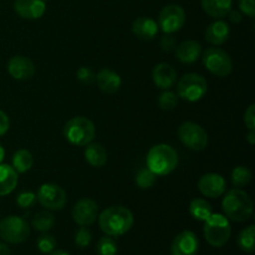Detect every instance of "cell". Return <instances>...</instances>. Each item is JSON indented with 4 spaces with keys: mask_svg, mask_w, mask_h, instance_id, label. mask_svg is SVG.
Returning a JSON list of instances; mask_svg holds the SVG:
<instances>
[{
    "mask_svg": "<svg viewBox=\"0 0 255 255\" xmlns=\"http://www.w3.org/2000/svg\"><path fill=\"white\" fill-rule=\"evenodd\" d=\"M202 52V46L194 40H186L182 42L176 50L177 59L183 64H193L199 59Z\"/></svg>",
    "mask_w": 255,
    "mask_h": 255,
    "instance_id": "21",
    "label": "cell"
},
{
    "mask_svg": "<svg viewBox=\"0 0 255 255\" xmlns=\"http://www.w3.org/2000/svg\"><path fill=\"white\" fill-rule=\"evenodd\" d=\"M96 82L100 90L105 94H115L121 87V77L117 72L110 69H102L97 74Z\"/></svg>",
    "mask_w": 255,
    "mask_h": 255,
    "instance_id": "19",
    "label": "cell"
},
{
    "mask_svg": "<svg viewBox=\"0 0 255 255\" xmlns=\"http://www.w3.org/2000/svg\"><path fill=\"white\" fill-rule=\"evenodd\" d=\"M239 9L247 16H255V0H239Z\"/></svg>",
    "mask_w": 255,
    "mask_h": 255,
    "instance_id": "36",
    "label": "cell"
},
{
    "mask_svg": "<svg viewBox=\"0 0 255 255\" xmlns=\"http://www.w3.org/2000/svg\"><path fill=\"white\" fill-rule=\"evenodd\" d=\"M244 122L249 131H255V105L252 104L244 114Z\"/></svg>",
    "mask_w": 255,
    "mask_h": 255,
    "instance_id": "38",
    "label": "cell"
},
{
    "mask_svg": "<svg viewBox=\"0 0 255 255\" xmlns=\"http://www.w3.org/2000/svg\"><path fill=\"white\" fill-rule=\"evenodd\" d=\"M132 32L141 40H152L158 32V24L151 17L141 16L132 24Z\"/></svg>",
    "mask_w": 255,
    "mask_h": 255,
    "instance_id": "18",
    "label": "cell"
},
{
    "mask_svg": "<svg viewBox=\"0 0 255 255\" xmlns=\"http://www.w3.org/2000/svg\"><path fill=\"white\" fill-rule=\"evenodd\" d=\"M152 80L157 87L162 90H168L176 84L177 71L172 65L161 62L152 70Z\"/></svg>",
    "mask_w": 255,
    "mask_h": 255,
    "instance_id": "17",
    "label": "cell"
},
{
    "mask_svg": "<svg viewBox=\"0 0 255 255\" xmlns=\"http://www.w3.org/2000/svg\"><path fill=\"white\" fill-rule=\"evenodd\" d=\"M36 202V194L34 192H21L16 198V203L20 208H30Z\"/></svg>",
    "mask_w": 255,
    "mask_h": 255,
    "instance_id": "35",
    "label": "cell"
},
{
    "mask_svg": "<svg viewBox=\"0 0 255 255\" xmlns=\"http://www.w3.org/2000/svg\"><path fill=\"white\" fill-rule=\"evenodd\" d=\"M96 134V128L91 120L77 116L69 120L64 126V136L75 146H87L91 143Z\"/></svg>",
    "mask_w": 255,
    "mask_h": 255,
    "instance_id": "4",
    "label": "cell"
},
{
    "mask_svg": "<svg viewBox=\"0 0 255 255\" xmlns=\"http://www.w3.org/2000/svg\"><path fill=\"white\" fill-rule=\"evenodd\" d=\"M9 117H7V115L4 111L0 110V136H4L6 133L7 129H9Z\"/></svg>",
    "mask_w": 255,
    "mask_h": 255,
    "instance_id": "40",
    "label": "cell"
},
{
    "mask_svg": "<svg viewBox=\"0 0 255 255\" xmlns=\"http://www.w3.org/2000/svg\"><path fill=\"white\" fill-rule=\"evenodd\" d=\"M30 236V227L24 218L17 216L5 217L0 221V238L11 244H20Z\"/></svg>",
    "mask_w": 255,
    "mask_h": 255,
    "instance_id": "7",
    "label": "cell"
},
{
    "mask_svg": "<svg viewBox=\"0 0 255 255\" xmlns=\"http://www.w3.org/2000/svg\"><path fill=\"white\" fill-rule=\"evenodd\" d=\"M133 214L128 208L122 206H112L105 209L99 216V224L106 236L121 237L133 226Z\"/></svg>",
    "mask_w": 255,
    "mask_h": 255,
    "instance_id": "1",
    "label": "cell"
},
{
    "mask_svg": "<svg viewBox=\"0 0 255 255\" xmlns=\"http://www.w3.org/2000/svg\"><path fill=\"white\" fill-rule=\"evenodd\" d=\"M203 64L211 74L226 77L233 70V62L228 52L219 47H209L203 54Z\"/></svg>",
    "mask_w": 255,
    "mask_h": 255,
    "instance_id": "8",
    "label": "cell"
},
{
    "mask_svg": "<svg viewBox=\"0 0 255 255\" xmlns=\"http://www.w3.org/2000/svg\"><path fill=\"white\" fill-rule=\"evenodd\" d=\"M4 156H5V151L4 148H2L1 144H0V163H1L2 159H4Z\"/></svg>",
    "mask_w": 255,
    "mask_h": 255,
    "instance_id": "45",
    "label": "cell"
},
{
    "mask_svg": "<svg viewBox=\"0 0 255 255\" xmlns=\"http://www.w3.org/2000/svg\"><path fill=\"white\" fill-rule=\"evenodd\" d=\"M99 217V207L95 201L82 198L72 208V219L80 227L91 226Z\"/></svg>",
    "mask_w": 255,
    "mask_h": 255,
    "instance_id": "12",
    "label": "cell"
},
{
    "mask_svg": "<svg viewBox=\"0 0 255 255\" xmlns=\"http://www.w3.org/2000/svg\"><path fill=\"white\" fill-rule=\"evenodd\" d=\"M231 30L229 25L223 20H217L208 25L206 30V40L212 45H222L228 40Z\"/></svg>",
    "mask_w": 255,
    "mask_h": 255,
    "instance_id": "20",
    "label": "cell"
},
{
    "mask_svg": "<svg viewBox=\"0 0 255 255\" xmlns=\"http://www.w3.org/2000/svg\"><path fill=\"white\" fill-rule=\"evenodd\" d=\"M31 224L36 231L46 233V232H49L50 229H52V227H54L55 217L54 214L50 213V212L47 211L39 212V213H36L32 217Z\"/></svg>",
    "mask_w": 255,
    "mask_h": 255,
    "instance_id": "28",
    "label": "cell"
},
{
    "mask_svg": "<svg viewBox=\"0 0 255 255\" xmlns=\"http://www.w3.org/2000/svg\"><path fill=\"white\" fill-rule=\"evenodd\" d=\"M247 139H248L249 143L254 144L255 143V131H249L248 136H247Z\"/></svg>",
    "mask_w": 255,
    "mask_h": 255,
    "instance_id": "43",
    "label": "cell"
},
{
    "mask_svg": "<svg viewBox=\"0 0 255 255\" xmlns=\"http://www.w3.org/2000/svg\"><path fill=\"white\" fill-rule=\"evenodd\" d=\"M37 248L41 253L50 254L56 248V239L50 234H42L37 238Z\"/></svg>",
    "mask_w": 255,
    "mask_h": 255,
    "instance_id": "33",
    "label": "cell"
},
{
    "mask_svg": "<svg viewBox=\"0 0 255 255\" xmlns=\"http://www.w3.org/2000/svg\"><path fill=\"white\" fill-rule=\"evenodd\" d=\"M186 22V11L176 4L167 5L161 10L158 16V27L164 34H173L179 31Z\"/></svg>",
    "mask_w": 255,
    "mask_h": 255,
    "instance_id": "10",
    "label": "cell"
},
{
    "mask_svg": "<svg viewBox=\"0 0 255 255\" xmlns=\"http://www.w3.org/2000/svg\"><path fill=\"white\" fill-rule=\"evenodd\" d=\"M7 71L15 80H29L34 76L35 65L29 57L17 55L9 60Z\"/></svg>",
    "mask_w": 255,
    "mask_h": 255,
    "instance_id": "15",
    "label": "cell"
},
{
    "mask_svg": "<svg viewBox=\"0 0 255 255\" xmlns=\"http://www.w3.org/2000/svg\"><path fill=\"white\" fill-rule=\"evenodd\" d=\"M158 105L162 110H173L178 105V95L172 91H164L159 95Z\"/></svg>",
    "mask_w": 255,
    "mask_h": 255,
    "instance_id": "32",
    "label": "cell"
},
{
    "mask_svg": "<svg viewBox=\"0 0 255 255\" xmlns=\"http://www.w3.org/2000/svg\"><path fill=\"white\" fill-rule=\"evenodd\" d=\"M85 158L92 167H102L107 162V152L100 143H89L85 151Z\"/></svg>",
    "mask_w": 255,
    "mask_h": 255,
    "instance_id": "24",
    "label": "cell"
},
{
    "mask_svg": "<svg viewBox=\"0 0 255 255\" xmlns=\"http://www.w3.org/2000/svg\"><path fill=\"white\" fill-rule=\"evenodd\" d=\"M254 237H255V227L249 226L244 228L241 233L238 234L237 238V244H238L239 249L246 253H253L255 249L254 244Z\"/></svg>",
    "mask_w": 255,
    "mask_h": 255,
    "instance_id": "27",
    "label": "cell"
},
{
    "mask_svg": "<svg viewBox=\"0 0 255 255\" xmlns=\"http://www.w3.org/2000/svg\"><path fill=\"white\" fill-rule=\"evenodd\" d=\"M222 208L227 218L242 223L248 221L253 214V201L247 192L234 188L224 196Z\"/></svg>",
    "mask_w": 255,
    "mask_h": 255,
    "instance_id": "2",
    "label": "cell"
},
{
    "mask_svg": "<svg viewBox=\"0 0 255 255\" xmlns=\"http://www.w3.org/2000/svg\"><path fill=\"white\" fill-rule=\"evenodd\" d=\"M11 254V251L7 247V244L0 243V255H10Z\"/></svg>",
    "mask_w": 255,
    "mask_h": 255,
    "instance_id": "42",
    "label": "cell"
},
{
    "mask_svg": "<svg viewBox=\"0 0 255 255\" xmlns=\"http://www.w3.org/2000/svg\"><path fill=\"white\" fill-rule=\"evenodd\" d=\"M207 90H208L207 80L196 72L183 75L177 84L178 97L189 102L199 101L207 94Z\"/></svg>",
    "mask_w": 255,
    "mask_h": 255,
    "instance_id": "6",
    "label": "cell"
},
{
    "mask_svg": "<svg viewBox=\"0 0 255 255\" xmlns=\"http://www.w3.org/2000/svg\"><path fill=\"white\" fill-rule=\"evenodd\" d=\"M161 47H162V51L164 52L173 51V50L176 49V39H174L171 34H167L166 36L162 37Z\"/></svg>",
    "mask_w": 255,
    "mask_h": 255,
    "instance_id": "39",
    "label": "cell"
},
{
    "mask_svg": "<svg viewBox=\"0 0 255 255\" xmlns=\"http://www.w3.org/2000/svg\"><path fill=\"white\" fill-rule=\"evenodd\" d=\"M198 189L208 198H218L226 193L227 182L224 177L218 173H207L198 181Z\"/></svg>",
    "mask_w": 255,
    "mask_h": 255,
    "instance_id": "13",
    "label": "cell"
},
{
    "mask_svg": "<svg viewBox=\"0 0 255 255\" xmlns=\"http://www.w3.org/2000/svg\"><path fill=\"white\" fill-rule=\"evenodd\" d=\"M182 143L192 151H202L208 144V134L206 129L196 122H184L178 129Z\"/></svg>",
    "mask_w": 255,
    "mask_h": 255,
    "instance_id": "9",
    "label": "cell"
},
{
    "mask_svg": "<svg viewBox=\"0 0 255 255\" xmlns=\"http://www.w3.org/2000/svg\"><path fill=\"white\" fill-rule=\"evenodd\" d=\"M189 213L197 221L204 222L213 212H212L211 204L206 199L196 198L189 204Z\"/></svg>",
    "mask_w": 255,
    "mask_h": 255,
    "instance_id": "26",
    "label": "cell"
},
{
    "mask_svg": "<svg viewBox=\"0 0 255 255\" xmlns=\"http://www.w3.org/2000/svg\"><path fill=\"white\" fill-rule=\"evenodd\" d=\"M14 9L19 16L27 20L39 19L46 10L45 0H15Z\"/></svg>",
    "mask_w": 255,
    "mask_h": 255,
    "instance_id": "16",
    "label": "cell"
},
{
    "mask_svg": "<svg viewBox=\"0 0 255 255\" xmlns=\"http://www.w3.org/2000/svg\"><path fill=\"white\" fill-rule=\"evenodd\" d=\"M76 76L82 84H87V85L91 84V82L95 80L94 72H92L89 67H80L76 72Z\"/></svg>",
    "mask_w": 255,
    "mask_h": 255,
    "instance_id": "37",
    "label": "cell"
},
{
    "mask_svg": "<svg viewBox=\"0 0 255 255\" xmlns=\"http://www.w3.org/2000/svg\"><path fill=\"white\" fill-rule=\"evenodd\" d=\"M50 255H70L69 253H66V252H64V251H56V252H51V253H50Z\"/></svg>",
    "mask_w": 255,
    "mask_h": 255,
    "instance_id": "44",
    "label": "cell"
},
{
    "mask_svg": "<svg viewBox=\"0 0 255 255\" xmlns=\"http://www.w3.org/2000/svg\"><path fill=\"white\" fill-rule=\"evenodd\" d=\"M204 11L212 17L222 19L232 10V0H201Z\"/></svg>",
    "mask_w": 255,
    "mask_h": 255,
    "instance_id": "23",
    "label": "cell"
},
{
    "mask_svg": "<svg viewBox=\"0 0 255 255\" xmlns=\"http://www.w3.org/2000/svg\"><path fill=\"white\" fill-rule=\"evenodd\" d=\"M91 232L86 228V227H81L79 231L75 234V244L80 248H86L91 243Z\"/></svg>",
    "mask_w": 255,
    "mask_h": 255,
    "instance_id": "34",
    "label": "cell"
},
{
    "mask_svg": "<svg viewBox=\"0 0 255 255\" xmlns=\"http://www.w3.org/2000/svg\"><path fill=\"white\" fill-rule=\"evenodd\" d=\"M97 255H116L117 254V244L114 238L110 236L102 237L96 246Z\"/></svg>",
    "mask_w": 255,
    "mask_h": 255,
    "instance_id": "30",
    "label": "cell"
},
{
    "mask_svg": "<svg viewBox=\"0 0 255 255\" xmlns=\"http://www.w3.org/2000/svg\"><path fill=\"white\" fill-rule=\"evenodd\" d=\"M17 172L9 164H0V197L11 193L17 186Z\"/></svg>",
    "mask_w": 255,
    "mask_h": 255,
    "instance_id": "22",
    "label": "cell"
},
{
    "mask_svg": "<svg viewBox=\"0 0 255 255\" xmlns=\"http://www.w3.org/2000/svg\"><path fill=\"white\" fill-rule=\"evenodd\" d=\"M147 168L156 176H167L176 169L178 156L173 147L161 143L152 147L147 154Z\"/></svg>",
    "mask_w": 255,
    "mask_h": 255,
    "instance_id": "3",
    "label": "cell"
},
{
    "mask_svg": "<svg viewBox=\"0 0 255 255\" xmlns=\"http://www.w3.org/2000/svg\"><path fill=\"white\" fill-rule=\"evenodd\" d=\"M34 164V157L27 149H19L12 156V168L17 173H25Z\"/></svg>",
    "mask_w": 255,
    "mask_h": 255,
    "instance_id": "25",
    "label": "cell"
},
{
    "mask_svg": "<svg viewBox=\"0 0 255 255\" xmlns=\"http://www.w3.org/2000/svg\"><path fill=\"white\" fill-rule=\"evenodd\" d=\"M228 15L229 20H231L232 22H234V24H238V22L242 21V14L238 10H231V11L228 12Z\"/></svg>",
    "mask_w": 255,
    "mask_h": 255,
    "instance_id": "41",
    "label": "cell"
},
{
    "mask_svg": "<svg viewBox=\"0 0 255 255\" xmlns=\"http://www.w3.org/2000/svg\"><path fill=\"white\" fill-rule=\"evenodd\" d=\"M36 199L44 208L49 211H60L65 207L67 201L66 192L54 183H45L39 188Z\"/></svg>",
    "mask_w": 255,
    "mask_h": 255,
    "instance_id": "11",
    "label": "cell"
},
{
    "mask_svg": "<svg viewBox=\"0 0 255 255\" xmlns=\"http://www.w3.org/2000/svg\"><path fill=\"white\" fill-rule=\"evenodd\" d=\"M203 232L208 244L216 248H221L228 243L232 234V227L226 216L212 213L204 221Z\"/></svg>",
    "mask_w": 255,
    "mask_h": 255,
    "instance_id": "5",
    "label": "cell"
},
{
    "mask_svg": "<svg viewBox=\"0 0 255 255\" xmlns=\"http://www.w3.org/2000/svg\"><path fill=\"white\" fill-rule=\"evenodd\" d=\"M199 242L196 234L191 231H183L173 239L171 246L172 255H197Z\"/></svg>",
    "mask_w": 255,
    "mask_h": 255,
    "instance_id": "14",
    "label": "cell"
},
{
    "mask_svg": "<svg viewBox=\"0 0 255 255\" xmlns=\"http://www.w3.org/2000/svg\"><path fill=\"white\" fill-rule=\"evenodd\" d=\"M252 181L251 169L244 166H238L232 171V183L234 187H244Z\"/></svg>",
    "mask_w": 255,
    "mask_h": 255,
    "instance_id": "29",
    "label": "cell"
},
{
    "mask_svg": "<svg viewBox=\"0 0 255 255\" xmlns=\"http://www.w3.org/2000/svg\"><path fill=\"white\" fill-rule=\"evenodd\" d=\"M156 174L152 171H149L148 168H143L138 172L136 177V183L139 188L142 189H148L151 188L152 186L156 182Z\"/></svg>",
    "mask_w": 255,
    "mask_h": 255,
    "instance_id": "31",
    "label": "cell"
}]
</instances>
